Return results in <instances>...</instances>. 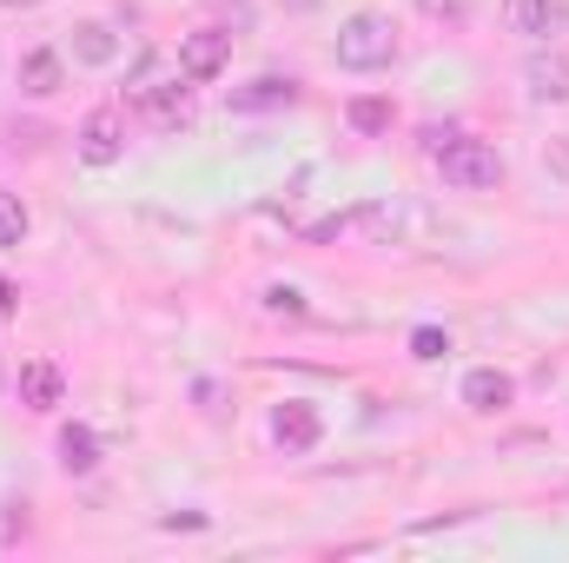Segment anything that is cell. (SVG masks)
Listing matches in <instances>:
<instances>
[{
	"mask_svg": "<svg viewBox=\"0 0 569 563\" xmlns=\"http://www.w3.org/2000/svg\"><path fill=\"white\" fill-rule=\"evenodd\" d=\"M391 53H398L391 13H351V20L338 27V67L371 73V67H391Z\"/></svg>",
	"mask_w": 569,
	"mask_h": 563,
	"instance_id": "cell-1",
	"label": "cell"
},
{
	"mask_svg": "<svg viewBox=\"0 0 569 563\" xmlns=\"http://www.w3.org/2000/svg\"><path fill=\"white\" fill-rule=\"evenodd\" d=\"M437 159H443V179L450 186H497L503 179V159H497V146H483V140H450L437 146Z\"/></svg>",
	"mask_w": 569,
	"mask_h": 563,
	"instance_id": "cell-2",
	"label": "cell"
},
{
	"mask_svg": "<svg viewBox=\"0 0 569 563\" xmlns=\"http://www.w3.org/2000/svg\"><path fill=\"white\" fill-rule=\"evenodd\" d=\"M226 53H232V33L206 27V33H192V40L179 47V73H186V80H212V73L226 67Z\"/></svg>",
	"mask_w": 569,
	"mask_h": 563,
	"instance_id": "cell-3",
	"label": "cell"
},
{
	"mask_svg": "<svg viewBox=\"0 0 569 563\" xmlns=\"http://www.w3.org/2000/svg\"><path fill=\"white\" fill-rule=\"evenodd\" d=\"M120 146L127 140H120V113H113V107H100V113L80 127V159H87V166H113Z\"/></svg>",
	"mask_w": 569,
	"mask_h": 563,
	"instance_id": "cell-4",
	"label": "cell"
},
{
	"mask_svg": "<svg viewBox=\"0 0 569 563\" xmlns=\"http://www.w3.org/2000/svg\"><path fill=\"white\" fill-rule=\"evenodd\" d=\"M510 20H517V33H530V40H550V33L569 27V0H510Z\"/></svg>",
	"mask_w": 569,
	"mask_h": 563,
	"instance_id": "cell-5",
	"label": "cell"
},
{
	"mask_svg": "<svg viewBox=\"0 0 569 563\" xmlns=\"http://www.w3.org/2000/svg\"><path fill=\"white\" fill-rule=\"evenodd\" d=\"M510 398H517V385H510L497 365H477V372L463 378V405H470V412H503Z\"/></svg>",
	"mask_w": 569,
	"mask_h": 563,
	"instance_id": "cell-6",
	"label": "cell"
},
{
	"mask_svg": "<svg viewBox=\"0 0 569 563\" xmlns=\"http://www.w3.org/2000/svg\"><path fill=\"white\" fill-rule=\"evenodd\" d=\"M523 80H530V93H537V100H550V107H563V100H569V60H563V53H530Z\"/></svg>",
	"mask_w": 569,
	"mask_h": 563,
	"instance_id": "cell-7",
	"label": "cell"
},
{
	"mask_svg": "<svg viewBox=\"0 0 569 563\" xmlns=\"http://www.w3.org/2000/svg\"><path fill=\"white\" fill-rule=\"evenodd\" d=\"M291 80L279 73H266V80H246V87H232V113H272V107H291Z\"/></svg>",
	"mask_w": 569,
	"mask_h": 563,
	"instance_id": "cell-8",
	"label": "cell"
},
{
	"mask_svg": "<svg viewBox=\"0 0 569 563\" xmlns=\"http://www.w3.org/2000/svg\"><path fill=\"white\" fill-rule=\"evenodd\" d=\"M272 437H279L284 451H311V444H318V412L298 405V398L279 405V412H272Z\"/></svg>",
	"mask_w": 569,
	"mask_h": 563,
	"instance_id": "cell-9",
	"label": "cell"
},
{
	"mask_svg": "<svg viewBox=\"0 0 569 563\" xmlns=\"http://www.w3.org/2000/svg\"><path fill=\"white\" fill-rule=\"evenodd\" d=\"M133 100H140L159 127H179L186 120V73L179 80H159V87H133Z\"/></svg>",
	"mask_w": 569,
	"mask_h": 563,
	"instance_id": "cell-10",
	"label": "cell"
},
{
	"mask_svg": "<svg viewBox=\"0 0 569 563\" xmlns=\"http://www.w3.org/2000/svg\"><path fill=\"white\" fill-rule=\"evenodd\" d=\"M20 398H27L33 412H53V405H60V372H53L47 358L20 365Z\"/></svg>",
	"mask_w": 569,
	"mask_h": 563,
	"instance_id": "cell-11",
	"label": "cell"
},
{
	"mask_svg": "<svg viewBox=\"0 0 569 563\" xmlns=\"http://www.w3.org/2000/svg\"><path fill=\"white\" fill-rule=\"evenodd\" d=\"M20 87L27 93H53L60 87V53L53 47H27L20 53Z\"/></svg>",
	"mask_w": 569,
	"mask_h": 563,
	"instance_id": "cell-12",
	"label": "cell"
},
{
	"mask_svg": "<svg viewBox=\"0 0 569 563\" xmlns=\"http://www.w3.org/2000/svg\"><path fill=\"white\" fill-rule=\"evenodd\" d=\"M73 53H80L87 67H107V60L120 53V40H113L100 20H80V27H73Z\"/></svg>",
	"mask_w": 569,
	"mask_h": 563,
	"instance_id": "cell-13",
	"label": "cell"
},
{
	"mask_svg": "<svg viewBox=\"0 0 569 563\" xmlns=\"http://www.w3.org/2000/svg\"><path fill=\"white\" fill-rule=\"evenodd\" d=\"M60 464H67V471H93V464H100V437H93L87 424H67V431H60Z\"/></svg>",
	"mask_w": 569,
	"mask_h": 563,
	"instance_id": "cell-14",
	"label": "cell"
},
{
	"mask_svg": "<svg viewBox=\"0 0 569 563\" xmlns=\"http://www.w3.org/2000/svg\"><path fill=\"white\" fill-rule=\"evenodd\" d=\"M20 239H27V206H20V199H13V192H0V246H7V253H13V246H20Z\"/></svg>",
	"mask_w": 569,
	"mask_h": 563,
	"instance_id": "cell-15",
	"label": "cell"
},
{
	"mask_svg": "<svg viewBox=\"0 0 569 563\" xmlns=\"http://www.w3.org/2000/svg\"><path fill=\"white\" fill-rule=\"evenodd\" d=\"M351 127L358 134H385L391 127V100H351Z\"/></svg>",
	"mask_w": 569,
	"mask_h": 563,
	"instance_id": "cell-16",
	"label": "cell"
},
{
	"mask_svg": "<svg viewBox=\"0 0 569 563\" xmlns=\"http://www.w3.org/2000/svg\"><path fill=\"white\" fill-rule=\"evenodd\" d=\"M443 352H450V332H437V325H425V332H418V338H411V358H443Z\"/></svg>",
	"mask_w": 569,
	"mask_h": 563,
	"instance_id": "cell-17",
	"label": "cell"
},
{
	"mask_svg": "<svg viewBox=\"0 0 569 563\" xmlns=\"http://www.w3.org/2000/svg\"><path fill=\"white\" fill-rule=\"evenodd\" d=\"M418 13H425V20H450V27H457V20H470V0H418Z\"/></svg>",
	"mask_w": 569,
	"mask_h": 563,
	"instance_id": "cell-18",
	"label": "cell"
},
{
	"mask_svg": "<svg viewBox=\"0 0 569 563\" xmlns=\"http://www.w3.org/2000/svg\"><path fill=\"white\" fill-rule=\"evenodd\" d=\"M266 305H272V312H305V298H298L291 285H272V292H266Z\"/></svg>",
	"mask_w": 569,
	"mask_h": 563,
	"instance_id": "cell-19",
	"label": "cell"
},
{
	"mask_svg": "<svg viewBox=\"0 0 569 563\" xmlns=\"http://www.w3.org/2000/svg\"><path fill=\"white\" fill-rule=\"evenodd\" d=\"M550 166H557V172L569 179V140H557V146H550Z\"/></svg>",
	"mask_w": 569,
	"mask_h": 563,
	"instance_id": "cell-20",
	"label": "cell"
},
{
	"mask_svg": "<svg viewBox=\"0 0 569 563\" xmlns=\"http://www.w3.org/2000/svg\"><path fill=\"white\" fill-rule=\"evenodd\" d=\"M0 312H13V285H0Z\"/></svg>",
	"mask_w": 569,
	"mask_h": 563,
	"instance_id": "cell-21",
	"label": "cell"
},
{
	"mask_svg": "<svg viewBox=\"0 0 569 563\" xmlns=\"http://www.w3.org/2000/svg\"><path fill=\"white\" fill-rule=\"evenodd\" d=\"M7 7H40V0H7Z\"/></svg>",
	"mask_w": 569,
	"mask_h": 563,
	"instance_id": "cell-22",
	"label": "cell"
}]
</instances>
